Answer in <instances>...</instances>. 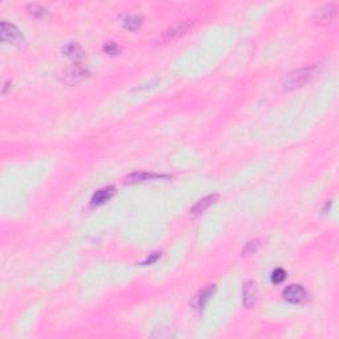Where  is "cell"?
I'll list each match as a JSON object with an SVG mask.
<instances>
[{"label":"cell","instance_id":"1","mask_svg":"<svg viewBox=\"0 0 339 339\" xmlns=\"http://www.w3.org/2000/svg\"><path fill=\"white\" fill-rule=\"evenodd\" d=\"M317 73V67L315 65H311V67H305L299 68L297 71L291 72L289 75L282 80V88L283 90H294L298 89L301 86H303L305 84L313 79L314 76Z\"/></svg>","mask_w":339,"mask_h":339},{"label":"cell","instance_id":"2","mask_svg":"<svg viewBox=\"0 0 339 339\" xmlns=\"http://www.w3.org/2000/svg\"><path fill=\"white\" fill-rule=\"evenodd\" d=\"M89 76L90 72L88 68L84 67L82 64L76 63L71 68H68L67 72L64 73V81L69 85H75V84H79V82L86 80Z\"/></svg>","mask_w":339,"mask_h":339},{"label":"cell","instance_id":"3","mask_svg":"<svg viewBox=\"0 0 339 339\" xmlns=\"http://www.w3.org/2000/svg\"><path fill=\"white\" fill-rule=\"evenodd\" d=\"M0 38L3 43H10V44H22L24 41L19 28L7 22H2L0 24Z\"/></svg>","mask_w":339,"mask_h":339},{"label":"cell","instance_id":"4","mask_svg":"<svg viewBox=\"0 0 339 339\" xmlns=\"http://www.w3.org/2000/svg\"><path fill=\"white\" fill-rule=\"evenodd\" d=\"M192 28V23L190 20H184V22L178 23L176 26H172L171 28H168L160 36V41L163 43H168V41L175 40V39L180 38L183 35H186L188 31Z\"/></svg>","mask_w":339,"mask_h":339},{"label":"cell","instance_id":"5","mask_svg":"<svg viewBox=\"0 0 339 339\" xmlns=\"http://www.w3.org/2000/svg\"><path fill=\"white\" fill-rule=\"evenodd\" d=\"M282 297L290 303H302L307 299V291L302 285H289L283 289Z\"/></svg>","mask_w":339,"mask_h":339},{"label":"cell","instance_id":"6","mask_svg":"<svg viewBox=\"0 0 339 339\" xmlns=\"http://www.w3.org/2000/svg\"><path fill=\"white\" fill-rule=\"evenodd\" d=\"M336 10H338L336 4H326L322 8L317 10V12L314 14V22L317 23L318 26H328L330 23H332V20L335 19Z\"/></svg>","mask_w":339,"mask_h":339},{"label":"cell","instance_id":"7","mask_svg":"<svg viewBox=\"0 0 339 339\" xmlns=\"http://www.w3.org/2000/svg\"><path fill=\"white\" fill-rule=\"evenodd\" d=\"M215 285H208V286L203 289L201 291H199L198 294L195 295L194 299H192V306H194V309L196 310H203L204 309V306L207 305V302L211 299V297L215 293Z\"/></svg>","mask_w":339,"mask_h":339},{"label":"cell","instance_id":"8","mask_svg":"<svg viewBox=\"0 0 339 339\" xmlns=\"http://www.w3.org/2000/svg\"><path fill=\"white\" fill-rule=\"evenodd\" d=\"M168 178V175H160V174H154V172H133L126 178L127 184H133V183H142L147 182V180H157Z\"/></svg>","mask_w":339,"mask_h":339},{"label":"cell","instance_id":"9","mask_svg":"<svg viewBox=\"0 0 339 339\" xmlns=\"http://www.w3.org/2000/svg\"><path fill=\"white\" fill-rule=\"evenodd\" d=\"M116 195V188L112 186L109 187H105V188H101V190H98L96 194L92 196V203L90 204L93 205H101L104 204V203H106V201H109L110 199L113 198Z\"/></svg>","mask_w":339,"mask_h":339},{"label":"cell","instance_id":"10","mask_svg":"<svg viewBox=\"0 0 339 339\" xmlns=\"http://www.w3.org/2000/svg\"><path fill=\"white\" fill-rule=\"evenodd\" d=\"M217 194H212V195H208V196H205V198L200 199V200L196 203V204L192 207V208L190 209V213L191 215H194V216H196V215H200V213H203L207 208H209L211 205L215 203V201L217 200Z\"/></svg>","mask_w":339,"mask_h":339},{"label":"cell","instance_id":"11","mask_svg":"<svg viewBox=\"0 0 339 339\" xmlns=\"http://www.w3.org/2000/svg\"><path fill=\"white\" fill-rule=\"evenodd\" d=\"M63 53L67 57L72 59V60H80L84 57V49L81 48V45L76 41H71L68 43L63 48Z\"/></svg>","mask_w":339,"mask_h":339},{"label":"cell","instance_id":"12","mask_svg":"<svg viewBox=\"0 0 339 339\" xmlns=\"http://www.w3.org/2000/svg\"><path fill=\"white\" fill-rule=\"evenodd\" d=\"M242 302L246 307H250L256 302V283L248 281L242 289Z\"/></svg>","mask_w":339,"mask_h":339},{"label":"cell","instance_id":"13","mask_svg":"<svg viewBox=\"0 0 339 339\" xmlns=\"http://www.w3.org/2000/svg\"><path fill=\"white\" fill-rule=\"evenodd\" d=\"M143 23V16L142 15H127L122 22V26L125 30L134 32L142 26Z\"/></svg>","mask_w":339,"mask_h":339},{"label":"cell","instance_id":"14","mask_svg":"<svg viewBox=\"0 0 339 339\" xmlns=\"http://www.w3.org/2000/svg\"><path fill=\"white\" fill-rule=\"evenodd\" d=\"M27 10L30 11V14L34 18H36V19H43V18H45L47 16V14H48V11H47V8L44 7V6H41V4H30L28 7H27Z\"/></svg>","mask_w":339,"mask_h":339},{"label":"cell","instance_id":"15","mask_svg":"<svg viewBox=\"0 0 339 339\" xmlns=\"http://www.w3.org/2000/svg\"><path fill=\"white\" fill-rule=\"evenodd\" d=\"M260 240H252L244 246V249H242V254L244 256H249V254H253L254 252H257L258 248H260Z\"/></svg>","mask_w":339,"mask_h":339},{"label":"cell","instance_id":"16","mask_svg":"<svg viewBox=\"0 0 339 339\" xmlns=\"http://www.w3.org/2000/svg\"><path fill=\"white\" fill-rule=\"evenodd\" d=\"M120 51H121L120 47H118L116 43H113V41H109V43H106V44L104 45V52L110 55V56H116V55L120 53Z\"/></svg>","mask_w":339,"mask_h":339},{"label":"cell","instance_id":"17","mask_svg":"<svg viewBox=\"0 0 339 339\" xmlns=\"http://www.w3.org/2000/svg\"><path fill=\"white\" fill-rule=\"evenodd\" d=\"M285 278H286V272H285L283 269L278 268L272 273V282L273 283H281Z\"/></svg>","mask_w":339,"mask_h":339},{"label":"cell","instance_id":"18","mask_svg":"<svg viewBox=\"0 0 339 339\" xmlns=\"http://www.w3.org/2000/svg\"><path fill=\"white\" fill-rule=\"evenodd\" d=\"M159 256H160V253H153V254H151V256H150V257L146 258V261H143V262H142V265L153 264V262H155V261H157L158 258H159Z\"/></svg>","mask_w":339,"mask_h":339}]
</instances>
